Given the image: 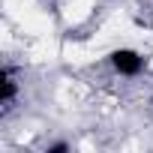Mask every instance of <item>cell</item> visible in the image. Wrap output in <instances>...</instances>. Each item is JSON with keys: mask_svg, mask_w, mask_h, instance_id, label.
I'll return each instance as SVG.
<instances>
[{"mask_svg": "<svg viewBox=\"0 0 153 153\" xmlns=\"http://www.w3.org/2000/svg\"><path fill=\"white\" fill-rule=\"evenodd\" d=\"M15 99V78H12V72L3 69V75H0V105L9 108Z\"/></svg>", "mask_w": 153, "mask_h": 153, "instance_id": "obj_2", "label": "cell"}, {"mask_svg": "<svg viewBox=\"0 0 153 153\" xmlns=\"http://www.w3.org/2000/svg\"><path fill=\"white\" fill-rule=\"evenodd\" d=\"M66 150H69V144H66V141H57V144H51V147H48V153H66Z\"/></svg>", "mask_w": 153, "mask_h": 153, "instance_id": "obj_3", "label": "cell"}, {"mask_svg": "<svg viewBox=\"0 0 153 153\" xmlns=\"http://www.w3.org/2000/svg\"><path fill=\"white\" fill-rule=\"evenodd\" d=\"M111 66L120 72V75H138L141 72V66H144V57L138 54V51H132V48H117V51H111Z\"/></svg>", "mask_w": 153, "mask_h": 153, "instance_id": "obj_1", "label": "cell"}]
</instances>
